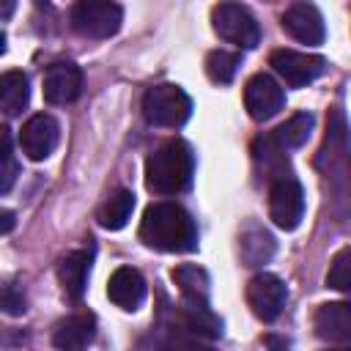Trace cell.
<instances>
[{"label":"cell","instance_id":"1","mask_svg":"<svg viewBox=\"0 0 351 351\" xmlns=\"http://www.w3.org/2000/svg\"><path fill=\"white\" fill-rule=\"evenodd\" d=\"M140 239L159 252H192L197 250V228L186 208L178 203H151L140 222Z\"/></svg>","mask_w":351,"mask_h":351},{"label":"cell","instance_id":"2","mask_svg":"<svg viewBox=\"0 0 351 351\" xmlns=\"http://www.w3.org/2000/svg\"><path fill=\"white\" fill-rule=\"evenodd\" d=\"M195 154L184 140H167L145 162V186L154 195H178L192 184Z\"/></svg>","mask_w":351,"mask_h":351},{"label":"cell","instance_id":"3","mask_svg":"<svg viewBox=\"0 0 351 351\" xmlns=\"http://www.w3.org/2000/svg\"><path fill=\"white\" fill-rule=\"evenodd\" d=\"M143 115L154 126L178 129L192 115V99L178 85H154L143 96Z\"/></svg>","mask_w":351,"mask_h":351},{"label":"cell","instance_id":"4","mask_svg":"<svg viewBox=\"0 0 351 351\" xmlns=\"http://www.w3.org/2000/svg\"><path fill=\"white\" fill-rule=\"evenodd\" d=\"M123 22V8L110 0H82L71 8V27L85 38H110Z\"/></svg>","mask_w":351,"mask_h":351},{"label":"cell","instance_id":"5","mask_svg":"<svg viewBox=\"0 0 351 351\" xmlns=\"http://www.w3.org/2000/svg\"><path fill=\"white\" fill-rule=\"evenodd\" d=\"M211 25H214L219 38H225L228 44H236L241 49H252L261 41V27H258L255 16L244 5H239V3H219V5H214Z\"/></svg>","mask_w":351,"mask_h":351},{"label":"cell","instance_id":"6","mask_svg":"<svg viewBox=\"0 0 351 351\" xmlns=\"http://www.w3.org/2000/svg\"><path fill=\"white\" fill-rule=\"evenodd\" d=\"M269 217L277 228L293 230L304 217V189L293 176L274 178L269 186Z\"/></svg>","mask_w":351,"mask_h":351},{"label":"cell","instance_id":"7","mask_svg":"<svg viewBox=\"0 0 351 351\" xmlns=\"http://www.w3.org/2000/svg\"><path fill=\"white\" fill-rule=\"evenodd\" d=\"M269 66L291 88H302V85H307L324 74L326 60L321 55H307V52H296V49H274L269 58Z\"/></svg>","mask_w":351,"mask_h":351},{"label":"cell","instance_id":"8","mask_svg":"<svg viewBox=\"0 0 351 351\" xmlns=\"http://www.w3.org/2000/svg\"><path fill=\"white\" fill-rule=\"evenodd\" d=\"M58 137H60V129H58V121L47 112H36L30 115L25 123H22V132H19V148L27 159L33 162H44L55 145H58Z\"/></svg>","mask_w":351,"mask_h":351},{"label":"cell","instance_id":"9","mask_svg":"<svg viewBox=\"0 0 351 351\" xmlns=\"http://www.w3.org/2000/svg\"><path fill=\"white\" fill-rule=\"evenodd\" d=\"M285 296H288L285 282L269 271L255 274L247 282V304L261 321H274L285 307Z\"/></svg>","mask_w":351,"mask_h":351},{"label":"cell","instance_id":"10","mask_svg":"<svg viewBox=\"0 0 351 351\" xmlns=\"http://www.w3.org/2000/svg\"><path fill=\"white\" fill-rule=\"evenodd\" d=\"M285 104V90L269 74H255L244 85V107L255 121H269Z\"/></svg>","mask_w":351,"mask_h":351},{"label":"cell","instance_id":"11","mask_svg":"<svg viewBox=\"0 0 351 351\" xmlns=\"http://www.w3.org/2000/svg\"><path fill=\"white\" fill-rule=\"evenodd\" d=\"M41 88H44V99L49 104H69L82 90V69L77 63L58 60V63L47 66Z\"/></svg>","mask_w":351,"mask_h":351},{"label":"cell","instance_id":"12","mask_svg":"<svg viewBox=\"0 0 351 351\" xmlns=\"http://www.w3.org/2000/svg\"><path fill=\"white\" fill-rule=\"evenodd\" d=\"M282 27L302 44H321L326 36L324 16L313 3H293L282 14Z\"/></svg>","mask_w":351,"mask_h":351},{"label":"cell","instance_id":"13","mask_svg":"<svg viewBox=\"0 0 351 351\" xmlns=\"http://www.w3.org/2000/svg\"><path fill=\"white\" fill-rule=\"evenodd\" d=\"M313 329L321 340L348 343L351 340V302H326L313 315Z\"/></svg>","mask_w":351,"mask_h":351},{"label":"cell","instance_id":"14","mask_svg":"<svg viewBox=\"0 0 351 351\" xmlns=\"http://www.w3.org/2000/svg\"><path fill=\"white\" fill-rule=\"evenodd\" d=\"M107 296L121 310H137L143 304V299H145V280H143V274L137 269H132V266L115 269L110 282H107Z\"/></svg>","mask_w":351,"mask_h":351},{"label":"cell","instance_id":"15","mask_svg":"<svg viewBox=\"0 0 351 351\" xmlns=\"http://www.w3.org/2000/svg\"><path fill=\"white\" fill-rule=\"evenodd\" d=\"M90 263H93V252L90 250H74L69 252L60 263H58V280L63 293L71 302H80L88 285V274H90Z\"/></svg>","mask_w":351,"mask_h":351},{"label":"cell","instance_id":"16","mask_svg":"<svg viewBox=\"0 0 351 351\" xmlns=\"http://www.w3.org/2000/svg\"><path fill=\"white\" fill-rule=\"evenodd\" d=\"M93 335H96V318L90 313H74L55 326L52 343L58 351H82L93 340Z\"/></svg>","mask_w":351,"mask_h":351},{"label":"cell","instance_id":"17","mask_svg":"<svg viewBox=\"0 0 351 351\" xmlns=\"http://www.w3.org/2000/svg\"><path fill=\"white\" fill-rule=\"evenodd\" d=\"M173 282L178 285L186 304H208V274L200 266L184 263L173 269Z\"/></svg>","mask_w":351,"mask_h":351},{"label":"cell","instance_id":"18","mask_svg":"<svg viewBox=\"0 0 351 351\" xmlns=\"http://www.w3.org/2000/svg\"><path fill=\"white\" fill-rule=\"evenodd\" d=\"M239 250H241V261H244L247 266H261V263H266V261L271 258V252H274V239H271L263 228L250 225V228H244L241 236H239Z\"/></svg>","mask_w":351,"mask_h":351},{"label":"cell","instance_id":"19","mask_svg":"<svg viewBox=\"0 0 351 351\" xmlns=\"http://www.w3.org/2000/svg\"><path fill=\"white\" fill-rule=\"evenodd\" d=\"M27 99H30L27 77L22 71H5L0 77V107H3V112L8 118L19 115L27 107Z\"/></svg>","mask_w":351,"mask_h":351},{"label":"cell","instance_id":"20","mask_svg":"<svg viewBox=\"0 0 351 351\" xmlns=\"http://www.w3.org/2000/svg\"><path fill=\"white\" fill-rule=\"evenodd\" d=\"M181 326L195 337H211L214 340L222 335V321L214 315V310L208 304H186L184 302Z\"/></svg>","mask_w":351,"mask_h":351},{"label":"cell","instance_id":"21","mask_svg":"<svg viewBox=\"0 0 351 351\" xmlns=\"http://www.w3.org/2000/svg\"><path fill=\"white\" fill-rule=\"evenodd\" d=\"M132 211H134V195H132L129 189H118V192H112V195L107 197V203L101 206L99 222H101V228H107V230H121V228L129 222Z\"/></svg>","mask_w":351,"mask_h":351},{"label":"cell","instance_id":"22","mask_svg":"<svg viewBox=\"0 0 351 351\" xmlns=\"http://www.w3.org/2000/svg\"><path fill=\"white\" fill-rule=\"evenodd\" d=\"M310 129H313V115H310V112H296V115H291L282 126H277L271 134H274V140L288 151V148L304 145L307 137H310Z\"/></svg>","mask_w":351,"mask_h":351},{"label":"cell","instance_id":"23","mask_svg":"<svg viewBox=\"0 0 351 351\" xmlns=\"http://www.w3.org/2000/svg\"><path fill=\"white\" fill-rule=\"evenodd\" d=\"M241 58L236 52H225V49H214L208 52L206 58V74L211 82L217 85H228L233 77H236V69H239Z\"/></svg>","mask_w":351,"mask_h":351},{"label":"cell","instance_id":"24","mask_svg":"<svg viewBox=\"0 0 351 351\" xmlns=\"http://www.w3.org/2000/svg\"><path fill=\"white\" fill-rule=\"evenodd\" d=\"M326 285L335 291H351V247L335 252L326 271Z\"/></svg>","mask_w":351,"mask_h":351},{"label":"cell","instance_id":"25","mask_svg":"<svg viewBox=\"0 0 351 351\" xmlns=\"http://www.w3.org/2000/svg\"><path fill=\"white\" fill-rule=\"evenodd\" d=\"M0 192L8 195L14 181H16V156H14V145H11V129H3L0 134Z\"/></svg>","mask_w":351,"mask_h":351},{"label":"cell","instance_id":"26","mask_svg":"<svg viewBox=\"0 0 351 351\" xmlns=\"http://www.w3.org/2000/svg\"><path fill=\"white\" fill-rule=\"evenodd\" d=\"M252 154H255V159L263 165V167H269V170H274V165L282 170V165H285V148L274 140V134H261L258 140H255V145H252Z\"/></svg>","mask_w":351,"mask_h":351},{"label":"cell","instance_id":"27","mask_svg":"<svg viewBox=\"0 0 351 351\" xmlns=\"http://www.w3.org/2000/svg\"><path fill=\"white\" fill-rule=\"evenodd\" d=\"M3 310H5L8 315H19V313L25 310V299H22V293L14 288V282H5V285H3Z\"/></svg>","mask_w":351,"mask_h":351},{"label":"cell","instance_id":"28","mask_svg":"<svg viewBox=\"0 0 351 351\" xmlns=\"http://www.w3.org/2000/svg\"><path fill=\"white\" fill-rule=\"evenodd\" d=\"M266 346H269L271 351H285V348H288V343H285V340H277V337H271V335L266 337Z\"/></svg>","mask_w":351,"mask_h":351},{"label":"cell","instance_id":"29","mask_svg":"<svg viewBox=\"0 0 351 351\" xmlns=\"http://www.w3.org/2000/svg\"><path fill=\"white\" fill-rule=\"evenodd\" d=\"M0 217H3V233H8V230L14 228V214H11L8 208H3V214H0Z\"/></svg>","mask_w":351,"mask_h":351},{"label":"cell","instance_id":"30","mask_svg":"<svg viewBox=\"0 0 351 351\" xmlns=\"http://www.w3.org/2000/svg\"><path fill=\"white\" fill-rule=\"evenodd\" d=\"M329 351H351V348H329Z\"/></svg>","mask_w":351,"mask_h":351}]
</instances>
